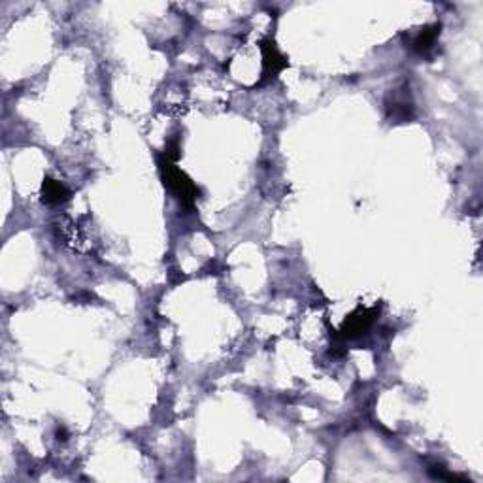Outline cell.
I'll return each instance as SVG.
<instances>
[{"label": "cell", "instance_id": "obj_6", "mask_svg": "<svg viewBox=\"0 0 483 483\" xmlns=\"http://www.w3.org/2000/svg\"><path fill=\"white\" fill-rule=\"evenodd\" d=\"M438 34H440V25H434V27H429V28H425V31H421V33L416 36V40H414V49L419 51V54H427V51H430V49L434 47V44H436Z\"/></svg>", "mask_w": 483, "mask_h": 483}, {"label": "cell", "instance_id": "obj_3", "mask_svg": "<svg viewBox=\"0 0 483 483\" xmlns=\"http://www.w3.org/2000/svg\"><path fill=\"white\" fill-rule=\"evenodd\" d=\"M374 313L376 310H359L355 313H351L347 321L344 323V329H342V336L345 338H355L359 334H364V331L368 329L374 321Z\"/></svg>", "mask_w": 483, "mask_h": 483}, {"label": "cell", "instance_id": "obj_1", "mask_svg": "<svg viewBox=\"0 0 483 483\" xmlns=\"http://www.w3.org/2000/svg\"><path fill=\"white\" fill-rule=\"evenodd\" d=\"M161 170H163V176H165L166 186L170 187L179 199L186 202V206H193V202L197 200L199 189L195 187L191 179L187 178L179 168H176L172 165V161L166 159V157L165 161H161Z\"/></svg>", "mask_w": 483, "mask_h": 483}, {"label": "cell", "instance_id": "obj_5", "mask_svg": "<svg viewBox=\"0 0 483 483\" xmlns=\"http://www.w3.org/2000/svg\"><path fill=\"white\" fill-rule=\"evenodd\" d=\"M42 195H44V202L47 204H63L70 199V193L60 181L57 179L47 178L44 181V187H42Z\"/></svg>", "mask_w": 483, "mask_h": 483}, {"label": "cell", "instance_id": "obj_4", "mask_svg": "<svg viewBox=\"0 0 483 483\" xmlns=\"http://www.w3.org/2000/svg\"><path fill=\"white\" fill-rule=\"evenodd\" d=\"M387 112H389L391 120L397 121V123L411 120L414 106L408 100V95L404 93L402 97H398V93H393V102H387Z\"/></svg>", "mask_w": 483, "mask_h": 483}, {"label": "cell", "instance_id": "obj_2", "mask_svg": "<svg viewBox=\"0 0 483 483\" xmlns=\"http://www.w3.org/2000/svg\"><path fill=\"white\" fill-rule=\"evenodd\" d=\"M263 65H265V76L266 78H276V74H279L287 67V59L279 54L278 47L274 46V42L265 40L263 42Z\"/></svg>", "mask_w": 483, "mask_h": 483}]
</instances>
